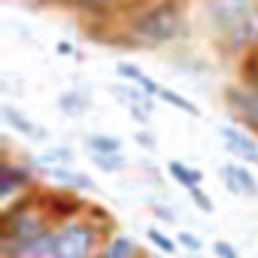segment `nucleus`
<instances>
[{"instance_id":"obj_7","label":"nucleus","mask_w":258,"mask_h":258,"mask_svg":"<svg viewBox=\"0 0 258 258\" xmlns=\"http://www.w3.org/2000/svg\"><path fill=\"white\" fill-rule=\"evenodd\" d=\"M222 179H225V185H228L231 195H237V198H258V179L246 167V161H240V164H234V161L222 164Z\"/></svg>"},{"instance_id":"obj_22","label":"nucleus","mask_w":258,"mask_h":258,"mask_svg":"<svg viewBox=\"0 0 258 258\" xmlns=\"http://www.w3.org/2000/svg\"><path fill=\"white\" fill-rule=\"evenodd\" d=\"M188 195H191V204L201 210V213H213L216 207H213V201H210V195L201 188V185H195V188H188Z\"/></svg>"},{"instance_id":"obj_1","label":"nucleus","mask_w":258,"mask_h":258,"mask_svg":"<svg viewBox=\"0 0 258 258\" xmlns=\"http://www.w3.org/2000/svg\"><path fill=\"white\" fill-rule=\"evenodd\" d=\"M204 13L228 52L246 55L258 46V0H204Z\"/></svg>"},{"instance_id":"obj_11","label":"nucleus","mask_w":258,"mask_h":258,"mask_svg":"<svg viewBox=\"0 0 258 258\" xmlns=\"http://www.w3.org/2000/svg\"><path fill=\"white\" fill-rule=\"evenodd\" d=\"M43 173H46L49 179H55V182H61V185H67V188H73V191H91V188H94L91 176H85V173L73 170L70 164H61V167H46Z\"/></svg>"},{"instance_id":"obj_5","label":"nucleus","mask_w":258,"mask_h":258,"mask_svg":"<svg viewBox=\"0 0 258 258\" xmlns=\"http://www.w3.org/2000/svg\"><path fill=\"white\" fill-rule=\"evenodd\" d=\"M112 94L127 106V112H131L140 124H149V118H152V109H155V97L152 94H146L140 85H134V82H121V85H112Z\"/></svg>"},{"instance_id":"obj_17","label":"nucleus","mask_w":258,"mask_h":258,"mask_svg":"<svg viewBox=\"0 0 258 258\" xmlns=\"http://www.w3.org/2000/svg\"><path fill=\"white\" fill-rule=\"evenodd\" d=\"M67 4L76 7L85 16H106V13H112L121 4V0H67Z\"/></svg>"},{"instance_id":"obj_20","label":"nucleus","mask_w":258,"mask_h":258,"mask_svg":"<svg viewBox=\"0 0 258 258\" xmlns=\"http://www.w3.org/2000/svg\"><path fill=\"white\" fill-rule=\"evenodd\" d=\"M146 237L155 243V249H161V252H167V255H173V252H176V246H179V240L167 237V234H164V231H158V228H149V231H146Z\"/></svg>"},{"instance_id":"obj_15","label":"nucleus","mask_w":258,"mask_h":258,"mask_svg":"<svg viewBox=\"0 0 258 258\" xmlns=\"http://www.w3.org/2000/svg\"><path fill=\"white\" fill-rule=\"evenodd\" d=\"M85 146H88V152H100V155H118L121 152V140L112 134H88Z\"/></svg>"},{"instance_id":"obj_25","label":"nucleus","mask_w":258,"mask_h":258,"mask_svg":"<svg viewBox=\"0 0 258 258\" xmlns=\"http://www.w3.org/2000/svg\"><path fill=\"white\" fill-rule=\"evenodd\" d=\"M134 140H137V143H140L143 149H155V146H158V140H155V137H152L149 131H140V134H137Z\"/></svg>"},{"instance_id":"obj_10","label":"nucleus","mask_w":258,"mask_h":258,"mask_svg":"<svg viewBox=\"0 0 258 258\" xmlns=\"http://www.w3.org/2000/svg\"><path fill=\"white\" fill-rule=\"evenodd\" d=\"M0 115H4V121L13 127V131H19L22 137H28V140H46V131L34 121V118H28L22 109H16L13 103H4L0 106Z\"/></svg>"},{"instance_id":"obj_14","label":"nucleus","mask_w":258,"mask_h":258,"mask_svg":"<svg viewBox=\"0 0 258 258\" xmlns=\"http://www.w3.org/2000/svg\"><path fill=\"white\" fill-rule=\"evenodd\" d=\"M37 167H61V164H73V149H67V146H49V149H43L37 158Z\"/></svg>"},{"instance_id":"obj_26","label":"nucleus","mask_w":258,"mask_h":258,"mask_svg":"<svg viewBox=\"0 0 258 258\" xmlns=\"http://www.w3.org/2000/svg\"><path fill=\"white\" fill-rule=\"evenodd\" d=\"M58 52H61V55H76V49H73L70 43H64V40L58 43Z\"/></svg>"},{"instance_id":"obj_9","label":"nucleus","mask_w":258,"mask_h":258,"mask_svg":"<svg viewBox=\"0 0 258 258\" xmlns=\"http://www.w3.org/2000/svg\"><path fill=\"white\" fill-rule=\"evenodd\" d=\"M28 185H31V170H28V167H19V164H13V161H7V164H4V173H0V198L10 204V201H13L16 195H22Z\"/></svg>"},{"instance_id":"obj_2","label":"nucleus","mask_w":258,"mask_h":258,"mask_svg":"<svg viewBox=\"0 0 258 258\" xmlns=\"http://www.w3.org/2000/svg\"><path fill=\"white\" fill-rule=\"evenodd\" d=\"M127 34L134 37L137 46H146V49H161L176 43L185 34L182 4L179 0H152V4L140 7L127 22Z\"/></svg>"},{"instance_id":"obj_24","label":"nucleus","mask_w":258,"mask_h":258,"mask_svg":"<svg viewBox=\"0 0 258 258\" xmlns=\"http://www.w3.org/2000/svg\"><path fill=\"white\" fill-rule=\"evenodd\" d=\"M213 255H216V258H240L237 249H234L228 240H216V243H213Z\"/></svg>"},{"instance_id":"obj_3","label":"nucleus","mask_w":258,"mask_h":258,"mask_svg":"<svg viewBox=\"0 0 258 258\" xmlns=\"http://www.w3.org/2000/svg\"><path fill=\"white\" fill-rule=\"evenodd\" d=\"M43 231H49L46 216L40 210H34L31 204H19L16 210H7L4 213V225H0V249L19 246L25 240H34Z\"/></svg>"},{"instance_id":"obj_13","label":"nucleus","mask_w":258,"mask_h":258,"mask_svg":"<svg viewBox=\"0 0 258 258\" xmlns=\"http://www.w3.org/2000/svg\"><path fill=\"white\" fill-rule=\"evenodd\" d=\"M88 106H91V97H88L85 91H79V88L58 94V109H61L64 115H82Z\"/></svg>"},{"instance_id":"obj_19","label":"nucleus","mask_w":258,"mask_h":258,"mask_svg":"<svg viewBox=\"0 0 258 258\" xmlns=\"http://www.w3.org/2000/svg\"><path fill=\"white\" fill-rule=\"evenodd\" d=\"M91 155V161H94V167L97 170H103V173H118V170H124V155L118 152V155H100V152H88Z\"/></svg>"},{"instance_id":"obj_21","label":"nucleus","mask_w":258,"mask_h":258,"mask_svg":"<svg viewBox=\"0 0 258 258\" xmlns=\"http://www.w3.org/2000/svg\"><path fill=\"white\" fill-rule=\"evenodd\" d=\"M243 79H246V85H258V46L246 52V61H243Z\"/></svg>"},{"instance_id":"obj_12","label":"nucleus","mask_w":258,"mask_h":258,"mask_svg":"<svg viewBox=\"0 0 258 258\" xmlns=\"http://www.w3.org/2000/svg\"><path fill=\"white\" fill-rule=\"evenodd\" d=\"M167 173L188 191V188H195V185H201V179H204V173L201 170H195V167H188L185 161H179V158H170L167 161Z\"/></svg>"},{"instance_id":"obj_8","label":"nucleus","mask_w":258,"mask_h":258,"mask_svg":"<svg viewBox=\"0 0 258 258\" xmlns=\"http://www.w3.org/2000/svg\"><path fill=\"white\" fill-rule=\"evenodd\" d=\"M219 137H222V143H225V149H228L231 155H237V158L246 161V164H258V143H255L249 134H243L240 127L222 124V127H219Z\"/></svg>"},{"instance_id":"obj_4","label":"nucleus","mask_w":258,"mask_h":258,"mask_svg":"<svg viewBox=\"0 0 258 258\" xmlns=\"http://www.w3.org/2000/svg\"><path fill=\"white\" fill-rule=\"evenodd\" d=\"M58 258H94L97 252V228L88 222H64L52 228Z\"/></svg>"},{"instance_id":"obj_18","label":"nucleus","mask_w":258,"mask_h":258,"mask_svg":"<svg viewBox=\"0 0 258 258\" xmlns=\"http://www.w3.org/2000/svg\"><path fill=\"white\" fill-rule=\"evenodd\" d=\"M158 100H164V103L176 106V109H179V112H185V115H195V118L201 115V109H198V106H195L188 97H182L179 91H173V88H164V85H161V91H158Z\"/></svg>"},{"instance_id":"obj_23","label":"nucleus","mask_w":258,"mask_h":258,"mask_svg":"<svg viewBox=\"0 0 258 258\" xmlns=\"http://www.w3.org/2000/svg\"><path fill=\"white\" fill-rule=\"evenodd\" d=\"M176 240H179V246H182V249H188V252H201V249H204L201 237H198V234H191V231H182Z\"/></svg>"},{"instance_id":"obj_6","label":"nucleus","mask_w":258,"mask_h":258,"mask_svg":"<svg viewBox=\"0 0 258 258\" xmlns=\"http://www.w3.org/2000/svg\"><path fill=\"white\" fill-rule=\"evenodd\" d=\"M228 103L234 115L258 131V85H234L228 88Z\"/></svg>"},{"instance_id":"obj_16","label":"nucleus","mask_w":258,"mask_h":258,"mask_svg":"<svg viewBox=\"0 0 258 258\" xmlns=\"http://www.w3.org/2000/svg\"><path fill=\"white\" fill-rule=\"evenodd\" d=\"M134 255H137V246H134V240L127 234L112 237L106 243V249H103V258H134Z\"/></svg>"}]
</instances>
